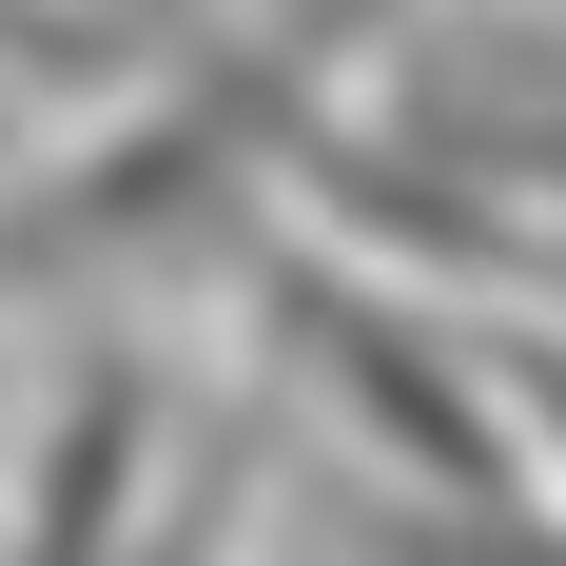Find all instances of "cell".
Instances as JSON below:
<instances>
[{
  "label": "cell",
  "instance_id": "obj_6",
  "mask_svg": "<svg viewBox=\"0 0 566 566\" xmlns=\"http://www.w3.org/2000/svg\"><path fill=\"white\" fill-rule=\"evenodd\" d=\"M40 117H59V98H40V78H0V176H20V137H40Z\"/></svg>",
  "mask_w": 566,
  "mask_h": 566
},
{
  "label": "cell",
  "instance_id": "obj_1",
  "mask_svg": "<svg viewBox=\"0 0 566 566\" xmlns=\"http://www.w3.org/2000/svg\"><path fill=\"white\" fill-rule=\"evenodd\" d=\"M234 313H254V371L352 450V489H430V509H509V489H527L509 352L469 333L430 274H391V254H352V234H313V216H274L254 254H234Z\"/></svg>",
  "mask_w": 566,
  "mask_h": 566
},
{
  "label": "cell",
  "instance_id": "obj_2",
  "mask_svg": "<svg viewBox=\"0 0 566 566\" xmlns=\"http://www.w3.org/2000/svg\"><path fill=\"white\" fill-rule=\"evenodd\" d=\"M176 489V371L137 333L59 352V391L20 410V469H0V566H137Z\"/></svg>",
  "mask_w": 566,
  "mask_h": 566
},
{
  "label": "cell",
  "instance_id": "obj_5",
  "mask_svg": "<svg viewBox=\"0 0 566 566\" xmlns=\"http://www.w3.org/2000/svg\"><path fill=\"white\" fill-rule=\"evenodd\" d=\"M489 352H509V410H527V450L566 469V293H509V333H489Z\"/></svg>",
  "mask_w": 566,
  "mask_h": 566
},
{
  "label": "cell",
  "instance_id": "obj_4",
  "mask_svg": "<svg viewBox=\"0 0 566 566\" xmlns=\"http://www.w3.org/2000/svg\"><path fill=\"white\" fill-rule=\"evenodd\" d=\"M234 547H254V469H196V450H176V489H157V547H137V566H234Z\"/></svg>",
  "mask_w": 566,
  "mask_h": 566
},
{
  "label": "cell",
  "instance_id": "obj_3",
  "mask_svg": "<svg viewBox=\"0 0 566 566\" xmlns=\"http://www.w3.org/2000/svg\"><path fill=\"white\" fill-rule=\"evenodd\" d=\"M333 566H566V489H509V509H430V489H352Z\"/></svg>",
  "mask_w": 566,
  "mask_h": 566
},
{
  "label": "cell",
  "instance_id": "obj_7",
  "mask_svg": "<svg viewBox=\"0 0 566 566\" xmlns=\"http://www.w3.org/2000/svg\"><path fill=\"white\" fill-rule=\"evenodd\" d=\"M157 20H216V0H157Z\"/></svg>",
  "mask_w": 566,
  "mask_h": 566
}]
</instances>
